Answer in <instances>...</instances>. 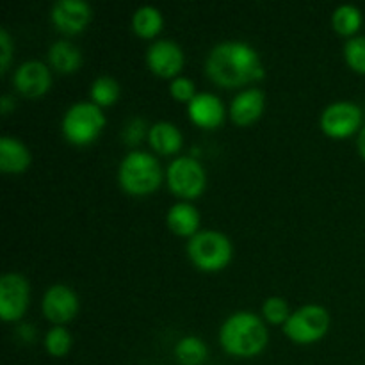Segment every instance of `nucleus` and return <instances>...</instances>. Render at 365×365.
Returning <instances> with one entry per match:
<instances>
[{
  "label": "nucleus",
  "mask_w": 365,
  "mask_h": 365,
  "mask_svg": "<svg viewBox=\"0 0 365 365\" xmlns=\"http://www.w3.org/2000/svg\"><path fill=\"white\" fill-rule=\"evenodd\" d=\"M331 21H334V27L339 34L351 36L362 25V11L353 4H342L334 11Z\"/></svg>",
  "instance_id": "obj_22"
},
{
  "label": "nucleus",
  "mask_w": 365,
  "mask_h": 365,
  "mask_svg": "<svg viewBox=\"0 0 365 365\" xmlns=\"http://www.w3.org/2000/svg\"><path fill=\"white\" fill-rule=\"evenodd\" d=\"M145 121L141 120H132L130 123L127 125V128H125L123 132V138L127 139L128 145H138L139 139L143 138V134H145Z\"/></svg>",
  "instance_id": "obj_29"
},
{
  "label": "nucleus",
  "mask_w": 365,
  "mask_h": 365,
  "mask_svg": "<svg viewBox=\"0 0 365 365\" xmlns=\"http://www.w3.org/2000/svg\"><path fill=\"white\" fill-rule=\"evenodd\" d=\"M13 107H14V102L9 95H4L2 98H0V110H2V114H7Z\"/></svg>",
  "instance_id": "obj_30"
},
{
  "label": "nucleus",
  "mask_w": 365,
  "mask_h": 365,
  "mask_svg": "<svg viewBox=\"0 0 365 365\" xmlns=\"http://www.w3.org/2000/svg\"><path fill=\"white\" fill-rule=\"evenodd\" d=\"M89 93H91V98L96 106H110L120 96V84H118L116 78L109 77V75H102V77L93 81Z\"/></svg>",
  "instance_id": "obj_23"
},
{
  "label": "nucleus",
  "mask_w": 365,
  "mask_h": 365,
  "mask_svg": "<svg viewBox=\"0 0 365 365\" xmlns=\"http://www.w3.org/2000/svg\"><path fill=\"white\" fill-rule=\"evenodd\" d=\"M13 84L21 95L29 96V98H38L43 93H46L52 84V75L46 68L45 63L38 59H31L21 63L20 66L14 70Z\"/></svg>",
  "instance_id": "obj_11"
},
{
  "label": "nucleus",
  "mask_w": 365,
  "mask_h": 365,
  "mask_svg": "<svg viewBox=\"0 0 365 365\" xmlns=\"http://www.w3.org/2000/svg\"><path fill=\"white\" fill-rule=\"evenodd\" d=\"M191 120L202 128H216L225 120V103L214 93L202 91L187 103Z\"/></svg>",
  "instance_id": "obj_14"
},
{
  "label": "nucleus",
  "mask_w": 365,
  "mask_h": 365,
  "mask_svg": "<svg viewBox=\"0 0 365 365\" xmlns=\"http://www.w3.org/2000/svg\"><path fill=\"white\" fill-rule=\"evenodd\" d=\"M344 57L349 66L359 73H365V36H355L344 45Z\"/></svg>",
  "instance_id": "obj_25"
},
{
  "label": "nucleus",
  "mask_w": 365,
  "mask_h": 365,
  "mask_svg": "<svg viewBox=\"0 0 365 365\" xmlns=\"http://www.w3.org/2000/svg\"><path fill=\"white\" fill-rule=\"evenodd\" d=\"M221 346L234 356L250 359L266 348L267 328L257 314L239 310L228 316L220 330Z\"/></svg>",
  "instance_id": "obj_2"
},
{
  "label": "nucleus",
  "mask_w": 365,
  "mask_h": 365,
  "mask_svg": "<svg viewBox=\"0 0 365 365\" xmlns=\"http://www.w3.org/2000/svg\"><path fill=\"white\" fill-rule=\"evenodd\" d=\"M13 57V43L6 27L0 29V70L6 71Z\"/></svg>",
  "instance_id": "obj_28"
},
{
  "label": "nucleus",
  "mask_w": 365,
  "mask_h": 365,
  "mask_svg": "<svg viewBox=\"0 0 365 365\" xmlns=\"http://www.w3.org/2000/svg\"><path fill=\"white\" fill-rule=\"evenodd\" d=\"M121 187L130 195H148L163 182V168L157 157L145 150H134L123 157L118 170Z\"/></svg>",
  "instance_id": "obj_3"
},
{
  "label": "nucleus",
  "mask_w": 365,
  "mask_h": 365,
  "mask_svg": "<svg viewBox=\"0 0 365 365\" xmlns=\"http://www.w3.org/2000/svg\"><path fill=\"white\" fill-rule=\"evenodd\" d=\"M48 61L57 71L61 73H73L82 64V53L73 43L61 39V41L52 43L48 50Z\"/></svg>",
  "instance_id": "obj_19"
},
{
  "label": "nucleus",
  "mask_w": 365,
  "mask_h": 365,
  "mask_svg": "<svg viewBox=\"0 0 365 365\" xmlns=\"http://www.w3.org/2000/svg\"><path fill=\"white\" fill-rule=\"evenodd\" d=\"M132 27L143 38H153L163 29V13L153 6H141L132 16Z\"/></svg>",
  "instance_id": "obj_20"
},
{
  "label": "nucleus",
  "mask_w": 365,
  "mask_h": 365,
  "mask_svg": "<svg viewBox=\"0 0 365 365\" xmlns=\"http://www.w3.org/2000/svg\"><path fill=\"white\" fill-rule=\"evenodd\" d=\"M103 127H106V116L95 102L73 103L63 118L64 135L68 141L78 146L95 141Z\"/></svg>",
  "instance_id": "obj_5"
},
{
  "label": "nucleus",
  "mask_w": 365,
  "mask_h": 365,
  "mask_svg": "<svg viewBox=\"0 0 365 365\" xmlns=\"http://www.w3.org/2000/svg\"><path fill=\"white\" fill-rule=\"evenodd\" d=\"M207 75L223 88H239L264 75L262 63L250 43L221 41L209 52L205 61Z\"/></svg>",
  "instance_id": "obj_1"
},
{
  "label": "nucleus",
  "mask_w": 365,
  "mask_h": 365,
  "mask_svg": "<svg viewBox=\"0 0 365 365\" xmlns=\"http://www.w3.org/2000/svg\"><path fill=\"white\" fill-rule=\"evenodd\" d=\"M184 52L173 39H157L146 50V63L160 77H175L184 66Z\"/></svg>",
  "instance_id": "obj_10"
},
{
  "label": "nucleus",
  "mask_w": 365,
  "mask_h": 365,
  "mask_svg": "<svg viewBox=\"0 0 365 365\" xmlns=\"http://www.w3.org/2000/svg\"><path fill=\"white\" fill-rule=\"evenodd\" d=\"M32 157L27 146L16 138H0V170L4 173H21L29 168Z\"/></svg>",
  "instance_id": "obj_16"
},
{
  "label": "nucleus",
  "mask_w": 365,
  "mask_h": 365,
  "mask_svg": "<svg viewBox=\"0 0 365 365\" xmlns=\"http://www.w3.org/2000/svg\"><path fill=\"white\" fill-rule=\"evenodd\" d=\"M170 93L175 100L178 102H191L198 93H196V86L195 82L191 81L189 77H184V75H178L171 81L170 84Z\"/></svg>",
  "instance_id": "obj_27"
},
{
  "label": "nucleus",
  "mask_w": 365,
  "mask_h": 365,
  "mask_svg": "<svg viewBox=\"0 0 365 365\" xmlns=\"http://www.w3.org/2000/svg\"><path fill=\"white\" fill-rule=\"evenodd\" d=\"M359 150L360 153H362V157L365 159V127L360 130L359 134Z\"/></svg>",
  "instance_id": "obj_31"
},
{
  "label": "nucleus",
  "mask_w": 365,
  "mask_h": 365,
  "mask_svg": "<svg viewBox=\"0 0 365 365\" xmlns=\"http://www.w3.org/2000/svg\"><path fill=\"white\" fill-rule=\"evenodd\" d=\"M362 121V110L353 102H334L321 114V128L331 138L351 135Z\"/></svg>",
  "instance_id": "obj_9"
},
{
  "label": "nucleus",
  "mask_w": 365,
  "mask_h": 365,
  "mask_svg": "<svg viewBox=\"0 0 365 365\" xmlns=\"http://www.w3.org/2000/svg\"><path fill=\"white\" fill-rule=\"evenodd\" d=\"M168 185L182 198H196L207 185L205 168L195 157H177L168 166Z\"/></svg>",
  "instance_id": "obj_7"
},
{
  "label": "nucleus",
  "mask_w": 365,
  "mask_h": 365,
  "mask_svg": "<svg viewBox=\"0 0 365 365\" xmlns=\"http://www.w3.org/2000/svg\"><path fill=\"white\" fill-rule=\"evenodd\" d=\"M29 282L18 273H6L0 278V317L4 321H18L29 307Z\"/></svg>",
  "instance_id": "obj_8"
},
{
  "label": "nucleus",
  "mask_w": 365,
  "mask_h": 365,
  "mask_svg": "<svg viewBox=\"0 0 365 365\" xmlns=\"http://www.w3.org/2000/svg\"><path fill=\"white\" fill-rule=\"evenodd\" d=\"M175 356L182 365H200L207 359V346L200 337H184L175 346Z\"/></svg>",
  "instance_id": "obj_21"
},
{
  "label": "nucleus",
  "mask_w": 365,
  "mask_h": 365,
  "mask_svg": "<svg viewBox=\"0 0 365 365\" xmlns=\"http://www.w3.org/2000/svg\"><path fill=\"white\" fill-rule=\"evenodd\" d=\"M168 227L178 235H195L198 234L200 227V212L192 203L178 202L171 205L168 210Z\"/></svg>",
  "instance_id": "obj_17"
},
{
  "label": "nucleus",
  "mask_w": 365,
  "mask_h": 365,
  "mask_svg": "<svg viewBox=\"0 0 365 365\" xmlns=\"http://www.w3.org/2000/svg\"><path fill=\"white\" fill-rule=\"evenodd\" d=\"M264 93L259 88L242 89L230 102V118L237 125H250L260 118L264 110Z\"/></svg>",
  "instance_id": "obj_15"
},
{
  "label": "nucleus",
  "mask_w": 365,
  "mask_h": 365,
  "mask_svg": "<svg viewBox=\"0 0 365 365\" xmlns=\"http://www.w3.org/2000/svg\"><path fill=\"white\" fill-rule=\"evenodd\" d=\"M91 6L84 0H57L52 7V21L68 34H77L91 20Z\"/></svg>",
  "instance_id": "obj_13"
},
{
  "label": "nucleus",
  "mask_w": 365,
  "mask_h": 365,
  "mask_svg": "<svg viewBox=\"0 0 365 365\" xmlns=\"http://www.w3.org/2000/svg\"><path fill=\"white\" fill-rule=\"evenodd\" d=\"M45 346L46 351L53 356H64L71 349V334L66 330V328L56 327L52 330H48L45 337Z\"/></svg>",
  "instance_id": "obj_24"
},
{
  "label": "nucleus",
  "mask_w": 365,
  "mask_h": 365,
  "mask_svg": "<svg viewBox=\"0 0 365 365\" xmlns=\"http://www.w3.org/2000/svg\"><path fill=\"white\" fill-rule=\"evenodd\" d=\"M148 139L152 148L159 153H164V155L178 152L182 148V141H184L180 128L170 121H157L155 125H152Z\"/></svg>",
  "instance_id": "obj_18"
},
{
  "label": "nucleus",
  "mask_w": 365,
  "mask_h": 365,
  "mask_svg": "<svg viewBox=\"0 0 365 365\" xmlns=\"http://www.w3.org/2000/svg\"><path fill=\"white\" fill-rule=\"evenodd\" d=\"M41 309L46 319H50L52 323H68V321H71L77 316L78 298L73 289H70L68 285H52L45 292V296H43Z\"/></svg>",
  "instance_id": "obj_12"
},
{
  "label": "nucleus",
  "mask_w": 365,
  "mask_h": 365,
  "mask_svg": "<svg viewBox=\"0 0 365 365\" xmlns=\"http://www.w3.org/2000/svg\"><path fill=\"white\" fill-rule=\"evenodd\" d=\"M187 253L203 271H220L232 260V241L217 230H200L187 242Z\"/></svg>",
  "instance_id": "obj_4"
},
{
  "label": "nucleus",
  "mask_w": 365,
  "mask_h": 365,
  "mask_svg": "<svg viewBox=\"0 0 365 365\" xmlns=\"http://www.w3.org/2000/svg\"><path fill=\"white\" fill-rule=\"evenodd\" d=\"M262 312L264 317L274 324L285 323L289 319V316H291L289 314L287 302L284 298H280V296H271V298H267L262 305Z\"/></svg>",
  "instance_id": "obj_26"
},
{
  "label": "nucleus",
  "mask_w": 365,
  "mask_h": 365,
  "mask_svg": "<svg viewBox=\"0 0 365 365\" xmlns=\"http://www.w3.org/2000/svg\"><path fill=\"white\" fill-rule=\"evenodd\" d=\"M330 328V314L321 305H305L294 310L284 323V331L298 344H310L323 337Z\"/></svg>",
  "instance_id": "obj_6"
}]
</instances>
